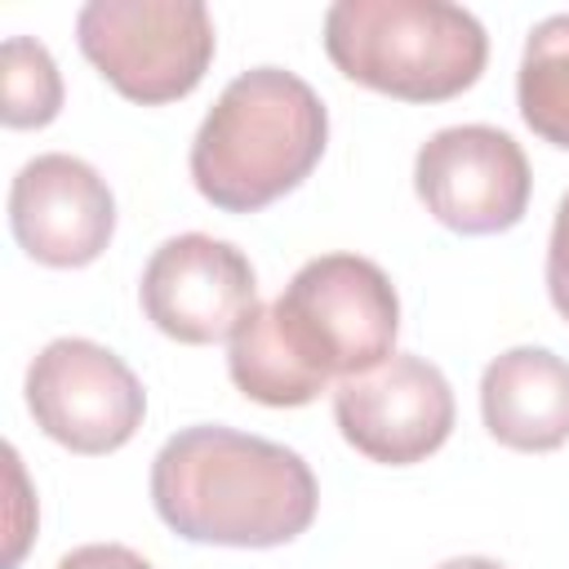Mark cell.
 <instances>
[{"label": "cell", "mask_w": 569, "mask_h": 569, "mask_svg": "<svg viewBox=\"0 0 569 569\" xmlns=\"http://www.w3.org/2000/svg\"><path fill=\"white\" fill-rule=\"evenodd\" d=\"M151 502L187 542L280 547L311 529L320 493L293 449L231 427H187L151 462Z\"/></svg>", "instance_id": "obj_1"}, {"label": "cell", "mask_w": 569, "mask_h": 569, "mask_svg": "<svg viewBox=\"0 0 569 569\" xmlns=\"http://www.w3.org/2000/svg\"><path fill=\"white\" fill-rule=\"evenodd\" d=\"M329 111L320 93L284 71H240L191 142V182L222 213H258L293 191L325 156Z\"/></svg>", "instance_id": "obj_2"}, {"label": "cell", "mask_w": 569, "mask_h": 569, "mask_svg": "<svg viewBox=\"0 0 569 569\" xmlns=\"http://www.w3.org/2000/svg\"><path fill=\"white\" fill-rule=\"evenodd\" d=\"M325 53L373 93L449 102L480 80L489 36L449 0H338L325 13Z\"/></svg>", "instance_id": "obj_3"}, {"label": "cell", "mask_w": 569, "mask_h": 569, "mask_svg": "<svg viewBox=\"0 0 569 569\" xmlns=\"http://www.w3.org/2000/svg\"><path fill=\"white\" fill-rule=\"evenodd\" d=\"M289 342L333 382L396 356L400 298L387 271L360 253H320L293 271L271 302Z\"/></svg>", "instance_id": "obj_4"}, {"label": "cell", "mask_w": 569, "mask_h": 569, "mask_svg": "<svg viewBox=\"0 0 569 569\" xmlns=\"http://www.w3.org/2000/svg\"><path fill=\"white\" fill-rule=\"evenodd\" d=\"M76 40L116 93L160 107L204 80L218 36L200 0H89Z\"/></svg>", "instance_id": "obj_5"}, {"label": "cell", "mask_w": 569, "mask_h": 569, "mask_svg": "<svg viewBox=\"0 0 569 569\" xmlns=\"http://www.w3.org/2000/svg\"><path fill=\"white\" fill-rule=\"evenodd\" d=\"M27 409L62 449L111 453L142 427L147 391L116 351L89 338H53L27 369Z\"/></svg>", "instance_id": "obj_6"}, {"label": "cell", "mask_w": 569, "mask_h": 569, "mask_svg": "<svg viewBox=\"0 0 569 569\" xmlns=\"http://www.w3.org/2000/svg\"><path fill=\"white\" fill-rule=\"evenodd\" d=\"M418 200L458 236L511 231L529 209V160L493 124H453L431 133L413 160Z\"/></svg>", "instance_id": "obj_7"}, {"label": "cell", "mask_w": 569, "mask_h": 569, "mask_svg": "<svg viewBox=\"0 0 569 569\" xmlns=\"http://www.w3.org/2000/svg\"><path fill=\"white\" fill-rule=\"evenodd\" d=\"M333 418L342 440L369 462L409 467L449 440L453 391L431 360L396 351L333 387Z\"/></svg>", "instance_id": "obj_8"}, {"label": "cell", "mask_w": 569, "mask_h": 569, "mask_svg": "<svg viewBox=\"0 0 569 569\" xmlns=\"http://www.w3.org/2000/svg\"><path fill=\"white\" fill-rule=\"evenodd\" d=\"M147 320L187 347L231 338L258 307V276L249 258L204 231L164 240L138 284Z\"/></svg>", "instance_id": "obj_9"}, {"label": "cell", "mask_w": 569, "mask_h": 569, "mask_svg": "<svg viewBox=\"0 0 569 569\" xmlns=\"http://www.w3.org/2000/svg\"><path fill=\"white\" fill-rule=\"evenodd\" d=\"M9 227L27 258L44 267H89L111 244L116 200L93 164L49 151L18 169L9 187Z\"/></svg>", "instance_id": "obj_10"}, {"label": "cell", "mask_w": 569, "mask_h": 569, "mask_svg": "<svg viewBox=\"0 0 569 569\" xmlns=\"http://www.w3.org/2000/svg\"><path fill=\"white\" fill-rule=\"evenodd\" d=\"M480 413L498 445L551 453L569 440V360L547 347H511L480 378Z\"/></svg>", "instance_id": "obj_11"}, {"label": "cell", "mask_w": 569, "mask_h": 569, "mask_svg": "<svg viewBox=\"0 0 569 569\" xmlns=\"http://www.w3.org/2000/svg\"><path fill=\"white\" fill-rule=\"evenodd\" d=\"M227 373L249 400L271 409H298L311 405L320 391H329V378L289 342L271 302L253 307V316L231 333Z\"/></svg>", "instance_id": "obj_12"}, {"label": "cell", "mask_w": 569, "mask_h": 569, "mask_svg": "<svg viewBox=\"0 0 569 569\" xmlns=\"http://www.w3.org/2000/svg\"><path fill=\"white\" fill-rule=\"evenodd\" d=\"M516 102L525 124L542 142L569 151V13L542 18L529 31L516 76Z\"/></svg>", "instance_id": "obj_13"}, {"label": "cell", "mask_w": 569, "mask_h": 569, "mask_svg": "<svg viewBox=\"0 0 569 569\" xmlns=\"http://www.w3.org/2000/svg\"><path fill=\"white\" fill-rule=\"evenodd\" d=\"M62 111V76L49 49L31 36H9L0 49V116L9 129H44Z\"/></svg>", "instance_id": "obj_14"}, {"label": "cell", "mask_w": 569, "mask_h": 569, "mask_svg": "<svg viewBox=\"0 0 569 569\" xmlns=\"http://www.w3.org/2000/svg\"><path fill=\"white\" fill-rule=\"evenodd\" d=\"M547 293H551V307L569 325V191H565V200L556 209L551 240H547Z\"/></svg>", "instance_id": "obj_15"}, {"label": "cell", "mask_w": 569, "mask_h": 569, "mask_svg": "<svg viewBox=\"0 0 569 569\" xmlns=\"http://www.w3.org/2000/svg\"><path fill=\"white\" fill-rule=\"evenodd\" d=\"M58 569H151V565L120 542H89V547H76L71 556H62Z\"/></svg>", "instance_id": "obj_16"}, {"label": "cell", "mask_w": 569, "mask_h": 569, "mask_svg": "<svg viewBox=\"0 0 569 569\" xmlns=\"http://www.w3.org/2000/svg\"><path fill=\"white\" fill-rule=\"evenodd\" d=\"M436 569H507V565L485 560V556H453V560H445V565H436Z\"/></svg>", "instance_id": "obj_17"}]
</instances>
